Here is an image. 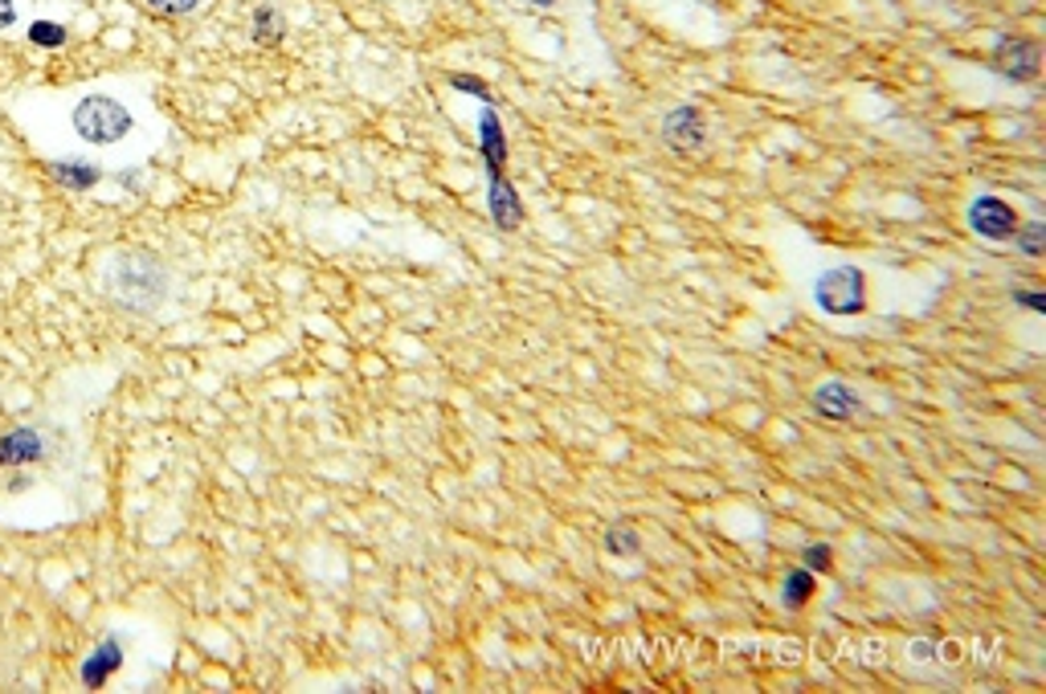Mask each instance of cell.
I'll list each match as a JSON object with an SVG mask.
<instances>
[{
  "label": "cell",
  "mask_w": 1046,
  "mask_h": 694,
  "mask_svg": "<svg viewBox=\"0 0 1046 694\" xmlns=\"http://www.w3.org/2000/svg\"><path fill=\"white\" fill-rule=\"evenodd\" d=\"M450 86H454V90H466V94H474V99L490 102V86L483 83V78H474V74H454Z\"/></svg>",
  "instance_id": "d6986e66"
},
{
  "label": "cell",
  "mask_w": 1046,
  "mask_h": 694,
  "mask_svg": "<svg viewBox=\"0 0 1046 694\" xmlns=\"http://www.w3.org/2000/svg\"><path fill=\"white\" fill-rule=\"evenodd\" d=\"M1013 303H1022L1026 311L1043 315V311H1046V294H1043V290H1018V294H1013Z\"/></svg>",
  "instance_id": "44dd1931"
},
{
  "label": "cell",
  "mask_w": 1046,
  "mask_h": 694,
  "mask_svg": "<svg viewBox=\"0 0 1046 694\" xmlns=\"http://www.w3.org/2000/svg\"><path fill=\"white\" fill-rule=\"evenodd\" d=\"M74 131L95 148H111L132 131V111L111 94H86L74 106Z\"/></svg>",
  "instance_id": "7a4b0ae2"
},
{
  "label": "cell",
  "mask_w": 1046,
  "mask_h": 694,
  "mask_svg": "<svg viewBox=\"0 0 1046 694\" xmlns=\"http://www.w3.org/2000/svg\"><path fill=\"white\" fill-rule=\"evenodd\" d=\"M102 282H107V290L115 294L119 303L136 306V311L155 306L164 299V290H169V278H164L160 266L148 262V257H119Z\"/></svg>",
  "instance_id": "6da1fadb"
},
{
  "label": "cell",
  "mask_w": 1046,
  "mask_h": 694,
  "mask_svg": "<svg viewBox=\"0 0 1046 694\" xmlns=\"http://www.w3.org/2000/svg\"><path fill=\"white\" fill-rule=\"evenodd\" d=\"M532 4H536V9H552V4H557V0H532Z\"/></svg>",
  "instance_id": "603a6c76"
},
{
  "label": "cell",
  "mask_w": 1046,
  "mask_h": 694,
  "mask_svg": "<svg viewBox=\"0 0 1046 694\" xmlns=\"http://www.w3.org/2000/svg\"><path fill=\"white\" fill-rule=\"evenodd\" d=\"M606 552H609V556H638L642 535L630 523H613L606 531Z\"/></svg>",
  "instance_id": "9a60e30c"
},
{
  "label": "cell",
  "mask_w": 1046,
  "mask_h": 694,
  "mask_svg": "<svg viewBox=\"0 0 1046 694\" xmlns=\"http://www.w3.org/2000/svg\"><path fill=\"white\" fill-rule=\"evenodd\" d=\"M818 593V580H813L810 568H797V572L785 576V589H781V601H785V609H801L810 596Z\"/></svg>",
  "instance_id": "4fadbf2b"
},
{
  "label": "cell",
  "mask_w": 1046,
  "mask_h": 694,
  "mask_svg": "<svg viewBox=\"0 0 1046 694\" xmlns=\"http://www.w3.org/2000/svg\"><path fill=\"white\" fill-rule=\"evenodd\" d=\"M119 666H123V642H119V638H107V642L95 645L90 658L83 661V682L90 686V691H99Z\"/></svg>",
  "instance_id": "8fae6325"
},
{
  "label": "cell",
  "mask_w": 1046,
  "mask_h": 694,
  "mask_svg": "<svg viewBox=\"0 0 1046 694\" xmlns=\"http://www.w3.org/2000/svg\"><path fill=\"white\" fill-rule=\"evenodd\" d=\"M50 172H53L58 185L74 188V192H90V188L102 180L99 164H86V160H53Z\"/></svg>",
  "instance_id": "7c38bea8"
},
{
  "label": "cell",
  "mask_w": 1046,
  "mask_h": 694,
  "mask_svg": "<svg viewBox=\"0 0 1046 694\" xmlns=\"http://www.w3.org/2000/svg\"><path fill=\"white\" fill-rule=\"evenodd\" d=\"M148 9L164 13V17H180V13H192V9H201V0H148Z\"/></svg>",
  "instance_id": "ffe728a7"
},
{
  "label": "cell",
  "mask_w": 1046,
  "mask_h": 694,
  "mask_svg": "<svg viewBox=\"0 0 1046 694\" xmlns=\"http://www.w3.org/2000/svg\"><path fill=\"white\" fill-rule=\"evenodd\" d=\"M813 413L826 421H850L859 413V392L843 384V380H826L813 389Z\"/></svg>",
  "instance_id": "9c48e42d"
},
{
  "label": "cell",
  "mask_w": 1046,
  "mask_h": 694,
  "mask_svg": "<svg viewBox=\"0 0 1046 694\" xmlns=\"http://www.w3.org/2000/svg\"><path fill=\"white\" fill-rule=\"evenodd\" d=\"M964 217H969V229L985 241H1010L1018 234V225H1022L1018 213H1013V204L1001 201V197H977Z\"/></svg>",
  "instance_id": "277c9868"
},
{
  "label": "cell",
  "mask_w": 1046,
  "mask_h": 694,
  "mask_svg": "<svg viewBox=\"0 0 1046 694\" xmlns=\"http://www.w3.org/2000/svg\"><path fill=\"white\" fill-rule=\"evenodd\" d=\"M283 34H287V17L278 9H258L253 13V41L258 46H274V41H283Z\"/></svg>",
  "instance_id": "5bb4252c"
},
{
  "label": "cell",
  "mask_w": 1046,
  "mask_h": 694,
  "mask_svg": "<svg viewBox=\"0 0 1046 694\" xmlns=\"http://www.w3.org/2000/svg\"><path fill=\"white\" fill-rule=\"evenodd\" d=\"M487 209H490V220H495L499 229H515L523 220V197L515 192V185L507 180L503 172H490Z\"/></svg>",
  "instance_id": "ba28073f"
},
{
  "label": "cell",
  "mask_w": 1046,
  "mask_h": 694,
  "mask_svg": "<svg viewBox=\"0 0 1046 694\" xmlns=\"http://www.w3.org/2000/svg\"><path fill=\"white\" fill-rule=\"evenodd\" d=\"M17 21V4L13 0H0V29H9Z\"/></svg>",
  "instance_id": "7402d4cb"
},
{
  "label": "cell",
  "mask_w": 1046,
  "mask_h": 694,
  "mask_svg": "<svg viewBox=\"0 0 1046 694\" xmlns=\"http://www.w3.org/2000/svg\"><path fill=\"white\" fill-rule=\"evenodd\" d=\"M29 41L41 46V50H58V46H66V25H58V21H34V25H29Z\"/></svg>",
  "instance_id": "e0dca14e"
},
{
  "label": "cell",
  "mask_w": 1046,
  "mask_h": 694,
  "mask_svg": "<svg viewBox=\"0 0 1046 694\" xmlns=\"http://www.w3.org/2000/svg\"><path fill=\"white\" fill-rule=\"evenodd\" d=\"M1013 245H1018V250H1022L1026 257H1043L1046 254V225H1043V220H1026V225H1018Z\"/></svg>",
  "instance_id": "2e32d148"
},
{
  "label": "cell",
  "mask_w": 1046,
  "mask_h": 694,
  "mask_svg": "<svg viewBox=\"0 0 1046 694\" xmlns=\"http://www.w3.org/2000/svg\"><path fill=\"white\" fill-rule=\"evenodd\" d=\"M662 139L667 148L678 155H692L708 143V119L699 106H675L667 119H662Z\"/></svg>",
  "instance_id": "5b68a950"
},
{
  "label": "cell",
  "mask_w": 1046,
  "mask_h": 694,
  "mask_svg": "<svg viewBox=\"0 0 1046 694\" xmlns=\"http://www.w3.org/2000/svg\"><path fill=\"white\" fill-rule=\"evenodd\" d=\"M478 152H483L487 176H490V172H503V164H507V136H503V123H499V115H495V106H487V111L478 115Z\"/></svg>",
  "instance_id": "30bf717a"
},
{
  "label": "cell",
  "mask_w": 1046,
  "mask_h": 694,
  "mask_svg": "<svg viewBox=\"0 0 1046 694\" xmlns=\"http://www.w3.org/2000/svg\"><path fill=\"white\" fill-rule=\"evenodd\" d=\"M50 454V441L41 429L34 425H21V429H9L0 438V466H34L41 457Z\"/></svg>",
  "instance_id": "52a82bcc"
},
{
  "label": "cell",
  "mask_w": 1046,
  "mask_h": 694,
  "mask_svg": "<svg viewBox=\"0 0 1046 694\" xmlns=\"http://www.w3.org/2000/svg\"><path fill=\"white\" fill-rule=\"evenodd\" d=\"M994 66L1013 83H1030V78H1038L1043 50L1034 41H1022V37H1001L994 46Z\"/></svg>",
  "instance_id": "8992f818"
},
{
  "label": "cell",
  "mask_w": 1046,
  "mask_h": 694,
  "mask_svg": "<svg viewBox=\"0 0 1046 694\" xmlns=\"http://www.w3.org/2000/svg\"><path fill=\"white\" fill-rule=\"evenodd\" d=\"M813 299L834 319L862 315L867 311V278H862L859 266H834L813 282Z\"/></svg>",
  "instance_id": "3957f363"
},
{
  "label": "cell",
  "mask_w": 1046,
  "mask_h": 694,
  "mask_svg": "<svg viewBox=\"0 0 1046 694\" xmlns=\"http://www.w3.org/2000/svg\"><path fill=\"white\" fill-rule=\"evenodd\" d=\"M801 559H806L810 572H830V568H834V547H830V543H810V547L801 552Z\"/></svg>",
  "instance_id": "ac0fdd59"
}]
</instances>
